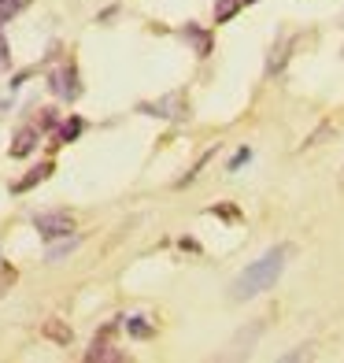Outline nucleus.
Returning a JSON list of instances; mask_svg holds the SVG:
<instances>
[{"label":"nucleus","mask_w":344,"mask_h":363,"mask_svg":"<svg viewBox=\"0 0 344 363\" xmlns=\"http://www.w3.org/2000/svg\"><path fill=\"white\" fill-rule=\"evenodd\" d=\"M289 245H277V249H270L263 259H256L248 271H244L237 282H234V301H252V296L259 293H267L274 282H277V274H282L285 267V259H289Z\"/></svg>","instance_id":"obj_1"},{"label":"nucleus","mask_w":344,"mask_h":363,"mask_svg":"<svg viewBox=\"0 0 344 363\" xmlns=\"http://www.w3.org/2000/svg\"><path fill=\"white\" fill-rule=\"evenodd\" d=\"M38 226V234L41 238H71V230H74V219H71V211H41V216L34 219Z\"/></svg>","instance_id":"obj_2"},{"label":"nucleus","mask_w":344,"mask_h":363,"mask_svg":"<svg viewBox=\"0 0 344 363\" xmlns=\"http://www.w3.org/2000/svg\"><path fill=\"white\" fill-rule=\"evenodd\" d=\"M48 86H52V93L59 96V101H74V96L81 93V86H78V71L71 67H59V71H52V78H48Z\"/></svg>","instance_id":"obj_3"},{"label":"nucleus","mask_w":344,"mask_h":363,"mask_svg":"<svg viewBox=\"0 0 344 363\" xmlns=\"http://www.w3.org/2000/svg\"><path fill=\"white\" fill-rule=\"evenodd\" d=\"M144 115H159V119H182L185 115V96L182 93H171L163 101H152V104H141Z\"/></svg>","instance_id":"obj_4"},{"label":"nucleus","mask_w":344,"mask_h":363,"mask_svg":"<svg viewBox=\"0 0 344 363\" xmlns=\"http://www.w3.org/2000/svg\"><path fill=\"white\" fill-rule=\"evenodd\" d=\"M38 148V130L34 126H23L19 134H15V141H11V156L15 160H23V156H30Z\"/></svg>","instance_id":"obj_5"},{"label":"nucleus","mask_w":344,"mask_h":363,"mask_svg":"<svg viewBox=\"0 0 344 363\" xmlns=\"http://www.w3.org/2000/svg\"><path fill=\"white\" fill-rule=\"evenodd\" d=\"M48 174H52V163H41V167H34V171H30L26 178H19V182H15V193H26V189H34L38 182H45Z\"/></svg>","instance_id":"obj_6"},{"label":"nucleus","mask_w":344,"mask_h":363,"mask_svg":"<svg viewBox=\"0 0 344 363\" xmlns=\"http://www.w3.org/2000/svg\"><path fill=\"white\" fill-rule=\"evenodd\" d=\"M45 337H52V341H59V345H71V330L63 326L59 319H48V323H45Z\"/></svg>","instance_id":"obj_7"},{"label":"nucleus","mask_w":344,"mask_h":363,"mask_svg":"<svg viewBox=\"0 0 344 363\" xmlns=\"http://www.w3.org/2000/svg\"><path fill=\"white\" fill-rule=\"evenodd\" d=\"M74 249H78V241H74V238H67L63 245H52V249H48V256H45V259H48V263H59L63 256H71Z\"/></svg>","instance_id":"obj_8"},{"label":"nucleus","mask_w":344,"mask_h":363,"mask_svg":"<svg viewBox=\"0 0 344 363\" xmlns=\"http://www.w3.org/2000/svg\"><path fill=\"white\" fill-rule=\"evenodd\" d=\"M26 8V0H0V23H11Z\"/></svg>","instance_id":"obj_9"},{"label":"nucleus","mask_w":344,"mask_h":363,"mask_svg":"<svg viewBox=\"0 0 344 363\" xmlns=\"http://www.w3.org/2000/svg\"><path fill=\"white\" fill-rule=\"evenodd\" d=\"M282 60H289V41H285V45H274V56L267 60V74L282 71Z\"/></svg>","instance_id":"obj_10"},{"label":"nucleus","mask_w":344,"mask_h":363,"mask_svg":"<svg viewBox=\"0 0 344 363\" xmlns=\"http://www.w3.org/2000/svg\"><path fill=\"white\" fill-rule=\"evenodd\" d=\"M78 134H81V119H67L59 126V141H74Z\"/></svg>","instance_id":"obj_11"},{"label":"nucleus","mask_w":344,"mask_h":363,"mask_svg":"<svg viewBox=\"0 0 344 363\" xmlns=\"http://www.w3.org/2000/svg\"><path fill=\"white\" fill-rule=\"evenodd\" d=\"M126 330H130L134 337H149V334H152V326L141 323V319H126Z\"/></svg>","instance_id":"obj_12"},{"label":"nucleus","mask_w":344,"mask_h":363,"mask_svg":"<svg viewBox=\"0 0 344 363\" xmlns=\"http://www.w3.org/2000/svg\"><path fill=\"white\" fill-rule=\"evenodd\" d=\"M237 8H241V0H222L219 11H215V19H219V23H226V19H229V15H234Z\"/></svg>","instance_id":"obj_13"},{"label":"nucleus","mask_w":344,"mask_h":363,"mask_svg":"<svg viewBox=\"0 0 344 363\" xmlns=\"http://www.w3.org/2000/svg\"><path fill=\"white\" fill-rule=\"evenodd\" d=\"M11 282H15V271H11V267H4V271H0V296L8 293V286H11Z\"/></svg>","instance_id":"obj_14"},{"label":"nucleus","mask_w":344,"mask_h":363,"mask_svg":"<svg viewBox=\"0 0 344 363\" xmlns=\"http://www.w3.org/2000/svg\"><path fill=\"white\" fill-rule=\"evenodd\" d=\"M307 356H315V352H311V345H304L300 352H289V356H282V359H289V363H292V359H307Z\"/></svg>","instance_id":"obj_15"},{"label":"nucleus","mask_w":344,"mask_h":363,"mask_svg":"<svg viewBox=\"0 0 344 363\" xmlns=\"http://www.w3.org/2000/svg\"><path fill=\"white\" fill-rule=\"evenodd\" d=\"M8 67V45H4V38H0V71Z\"/></svg>","instance_id":"obj_16"},{"label":"nucleus","mask_w":344,"mask_h":363,"mask_svg":"<svg viewBox=\"0 0 344 363\" xmlns=\"http://www.w3.org/2000/svg\"><path fill=\"white\" fill-rule=\"evenodd\" d=\"M340 193H344V171H340Z\"/></svg>","instance_id":"obj_17"},{"label":"nucleus","mask_w":344,"mask_h":363,"mask_svg":"<svg viewBox=\"0 0 344 363\" xmlns=\"http://www.w3.org/2000/svg\"><path fill=\"white\" fill-rule=\"evenodd\" d=\"M241 4H252V0H241Z\"/></svg>","instance_id":"obj_18"}]
</instances>
